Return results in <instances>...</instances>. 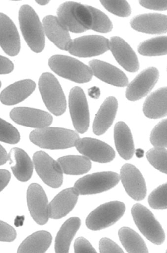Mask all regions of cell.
Wrapping results in <instances>:
<instances>
[{"label":"cell","instance_id":"6","mask_svg":"<svg viewBox=\"0 0 167 253\" xmlns=\"http://www.w3.org/2000/svg\"><path fill=\"white\" fill-rule=\"evenodd\" d=\"M125 211V205L120 201L103 204L87 217L86 224L90 230L97 231L108 227L117 222Z\"/></svg>","mask_w":167,"mask_h":253},{"label":"cell","instance_id":"15","mask_svg":"<svg viewBox=\"0 0 167 253\" xmlns=\"http://www.w3.org/2000/svg\"><path fill=\"white\" fill-rule=\"evenodd\" d=\"M120 179L128 195L136 201L143 200L146 195V186L139 170L133 165L126 164L121 169Z\"/></svg>","mask_w":167,"mask_h":253},{"label":"cell","instance_id":"1","mask_svg":"<svg viewBox=\"0 0 167 253\" xmlns=\"http://www.w3.org/2000/svg\"><path fill=\"white\" fill-rule=\"evenodd\" d=\"M80 139L75 132L61 128L37 129L30 135V141L37 146L46 149L61 150L75 146Z\"/></svg>","mask_w":167,"mask_h":253},{"label":"cell","instance_id":"43","mask_svg":"<svg viewBox=\"0 0 167 253\" xmlns=\"http://www.w3.org/2000/svg\"><path fill=\"white\" fill-rule=\"evenodd\" d=\"M14 69V65L8 58L0 55V74H7Z\"/></svg>","mask_w":167,"mask_h":253},{"label":"cell","instance_id":"21","mask_svg":"<svg viewBox=\"0 0 167 253\" xmlns=\"http://www.w3.org/2000/svg\"><path fill=\"white\" fill-rule=\"evenodd\" d=\"M43 27L48 38L59 49L69 50L72 40L69 31L57 17L48 16L43 20Z\"/></svg>","mask_w":167,"mask_h":253},{"label":"cell","instance_id":"7","mask_svg":"<svg viewBox=\"0 0 167 253\" xmlns=\"http://www.w3.org/2000/svg\"><path fill=\"white\" fill-rule=\"evenodd\" d=\"M131 213L136 226L148 240L156 245H161L164 242V231L146 207L140 204H136L131 209Z\"/></svg>","mask_w":167,"mask_h":253},{"label":"cell","instance_id":"36","mask_svg":"<svg viewBox=\"0 0 167 253\" xmlns=\"http://www.w3.org/2000/svg\"><path fill=\"white\" fill-rule=\"evenodd\" d=\"M100 3L108 11L118 17H127L131 13L130 6L126 1H101Z\"/></svg>","mask_w":167,"mask_h":253},{"label":"cell","instance_id":"30","mask_svg":"<svg viewBox=\"0 0 167 253\" xmlns=\"http://www.w3.org/2000/svg\"><path fill=\"white\" fill-rule=\"evenodd\" d=\"M63 173L80 175L88 173L92 167L90 160L85 156H67L57 161Z\"/></svg>","mask_w":167,"mask_h":253},{"label":"cell","instance_id":"35","mask_svg":"<svg viewBox=\"0 0 167 253\" xmlns=\"http://www.w3.org/2000/svg\"><path fill=\"white\" fill-rule=\"evenodd\" d=\"M20 134L15 126L0 118V141L15 145L20 142Z\"/></svg>","mask_w":167,"mask_h":253},{"label":"cell","instance_id":"40","mask_svg":"<svg viewBox=\"0 0 167 253\" xmlns=\"http://www.w3.org/2000/svg\"><path fill=\"white\" fill-rule=\"evenodd\" d=\"M99 250L101 253H123L124 251L116 243L107 238H102L99 242Z\"/></svg>","mask_w":167,"mask_h":253},{"label":"cell","instance_id":"24","mask_svg":"<svg viewBox=\"0 0 167 253\" xmlns=\"http://www.w3.org/2000/svg\"><path fill=\"white\" fill-rule=\"evenodd\" d=\"M118 103L114 97L105 99L96 115L93 125L94 133L100 136L104 134L112 124L116 115Z\"/></svg>","mask_w":167,"mask_h":253},{"label":"cell","instance_id":"2","mask_svg":"<svg viewBox=\"0 0 167 253\" xmlns=\"http://www.w3.org/2000/svg\"><path fill=\"white\" fill-rule=\"evenodd\" d=\"M19 22L29 47L35 53L42 52L45 46V31L36 12L28 5L23 6L19 12Z\"/></svg>","mask_w":167,"mask_h":253},{"label":"cell","instance_id":"47","mask_svg":"<svg viewBox=\"0 0 167 253\" xmlns=\"http://www.w3.org/2000/svg\"><path fill=\"white\" fill-rule=\"evenodd\" d=\"M50 2L49 1H47V0H41V1H37L36 3L40 5L41 6H45L47 5Z\"/></svg>","mask_w":167,"mask_h":253},{"label":"cell","instance_id":"4","mask_svg":"<svg viewBox=\"0 0 167 253\" xmlns=\"http://www.w3.org/2000/svg\"><path fill=\"white\" fill-rule=\"evenodd\" d=\"M49 66L59 76L78 83H85L91 80V68L72 57L57 55L51 57Z\"/></svg>","mask_w":167,"mask_h":253},{"label":"cell","instance_id":"8","mask_svg":"<svg viewBox=\"0 0 167 253\" xmlns=\"http://www.w3.org/2000/svg\"><path fill=\"white\" fill-rule=\"evenodd\" d=\"M119 175L113 172H103L85 176L78 180L74 185L79 195H86L107 191L117 185Z\"/></svg>","mask_w":167,"mask_h":253},{"label":"cell","instance_id":"31","mask_svg":"<svg viewBox=\"0 0 167 253\" xmlns=\"http://www.w3.org/2000/svg\"><path fill=\"white\" fill-rule=\"evenodd\" d=\"M120 241L128 253H146L148 252L146 244L141 237L133 229L124 227L118 232Z\"/></svg>","mask_w":167,"mask_h":253},{"label":"cell","instance_id":"25","mask_svg":"<svg viewBox=\"0 0 167 253\" xmlns=\"http://www.w3.org/2000/svg\"><path fill=\"white\" fill-rule=\"evenodd\" d=\"M9 158L12 170L16 178L23 182L28 181L33 175L34 165L27 153L21 149L15 148L11 150Z\"/></svg>","mask_w":167,"mask_h":253},{"label":"cell","instance_id":"34","mask_svg":"<svg viewBox=\"0 0 167 253\" xmlns=\"http://www.w3.org/2000/svg\"><path fill=\"white\" fill-rule=\"evenodd\" d=\"M167 150L166 148L155 147L146 153L150 164L162 173L167 174Z\"/></svg>","mask_w":167,"mask_h":253},{"label":"cell","instance_id":"28","mask_svg":"<svg viewBox=\"0 0 167 253\" xmlns=\"http://www.w3.org/2000/svg\"><path fill=\"white\" fill-rule=\"evenodd\" d=\"M52 236L46 231H39L28 237L18 250L20 253H43L50 246Z\"/></svg>","mask_w":167,"mask_h":253},{"label":"cell","instance_id":"19","mask_svg":"<svg viewBox=\"0 0 167 253\" xmlns=\"http://www.w3.org/2000/svg\"><path fill=\"white\" fill-rule=\"evenodd\" d=\"M93 75L111 85L125 87L128 85V80L126 75L117 67L104 61L98 60L89 62Z\"/></svg>","mask_w":167,"mask_h":253},{"label":"cell","instance_id":"10","mask_svg":"<svg viewBox=\"0 0 167 253\" xmlns=\"http://www.w3.org/2000/svg\"><path fill=\"white\" fill-rule=\"evenodd\" d=\"M33 161L37 173L46 184L53 188L61 186L63 173L57 161L42 151L36 152Z\"/></svg>","mask_w":167,"mask_h":253},{"label":"cell","instance_id":"37","mask_svg":"<svg viewBox=\"0 0 167 253\" xmlns=\"http://www.w3.org/2000/svg\"><path fill=\"white\" fill-rule=\"evenodd\" d=\"M150 141L155 147L167 148V119L161 121L155 126Z\"/></svg>","mask_w":167,"mask_h":253},{"label":"cell","instance_id":"13","mask_svg":"<svg viewBox=\"0 0 167 253\" xmlns=\"http://www.w3.org/2000/svg\"><path fill=\"white\" fill-rule=\"evenodd\" d=\"M10 117L19 125L36 129L47 127L53 122V117L48 112L26 107L12 109Z\"/></svg>","mask_w":167,"mask_h":253},{"label":"cell","instance_id":"3","mask_svg":"<svg viewBox=\"0 0 167 253\" xmlns=\"http://www.w3.org/2000/svg\"><path fill=\"white\" fill-rule=\"evenodd\" d=\"M58 19L70 32L82 33L91 30L92 17L86 5L69 2L57 10Z\"/></svg>","mask_w":167,"mask_h":253},{"label":"cell","instance_id":"18","mask_svg":"<svg viewBox=\"0 0 167 253\" xmlns=\"http://www.w3.org/2000/svg\"><path fill=\"white\" fill-rule=\"evenodd\" d=\"M110 50L118 63L129 72H137L139 68L138 58L130 46L119 37L110 41Z\"/></svg>","mask_w":167,"mask_h":253},{"label":"cell","instance_id":"46","mask_svg":"<svg viewBox=\"0 0 167 253\" xmlns=\"http://www.w3.org/2000/svg\"><path fill=\"white\" fill-rule=\"evenodd\" d=\"M91 91H90L89 94L91 97L93 98H98L100 95V92L99 89L97 88H93L91 89Z\"/></svg>","mask_w":167,"mask_h":253},{"label":"cell","instance_id":"26","mask_svg":"<svg viewBox=\"0 0 167 253\" xmlns=\"http://www.w3.org/2000/svg\"><path fill=\"white\" fill-rule=\"evenodd\" d=\"M114 141L119 155L125 160L131 159L134 154V145L130 130L125 123L119 122L115 125Z\"/></svg>","mask_w":167,"mask_h":253},{"label":"cell","instance_id":"17","mask_svg":"<svg viewBox=\"0 0 167 253\" xmlns=\"http://www.w3.org/2000/svg\"><path fill=\"white\" fill-rule=\"evenodd\" d=\"M0 46L10 56L18 55L21 41L17 28L7 15L0 13Z\"/></svg>","mask_w":167,"mask_h":253},{"label":"cell","instance_id":"33","mask_svg":"<svg viewBox=\"0 0 167 253\" xmlns=\"http://www.w3.org/2000/svg\"><path fill=\"white\" fill-rule=\"evenodd\" d=\"M92 17L91 30L101 33L110 32L113 25L109 18L101 11L92 7L87 6Z\"/></svg>","mask_w":167,"mask_h":253},{"label":"cell","instance_id":"42","mask_svg":"<svg viewBox=\"0 0 167 253\" xmlns=\"http://www.w3.org/2000/svg\"><path fill=\"white\" fill-rule=\"evenodd\" d=\"M139 4L143 7L156 11H166L167 1H140Z\"/></svg>","mask_w":167,"mask_h":253},{"label":"cell","instance_id":"14","mask_svg":"<svg viewBox=\"0 0 167 253\" xmlns=\"http://www.w3.org/2000/svg\"><path fill=\"white\" fill-rule=\"evenodd\" d=\"M75 147L80 153L96 162L109 163L115 157V151L110 146L95 139H79Z\"/></svg>","mask_w":167,"mask_h":253},{"label":"cell","instance_id":"29","mask_svg":"<svg viewBox=\"0 0 167 253\" xmlns=\"http://www.w3.org/2000/svg\"><path fill=\"white\" fill-rule=\"evenodd\" d=\"M81 221L78 217L68 219L57 233L55 249L56 253H68L71 242L80 227Z\"/></svg>","mask_w":167,"mask_h":253},{"label":"cell","instance_id":"45","mask_svg":"<svg viewBox=\"0 0 167 253\" xmlns=\"http://www.w3.org/2000/svg\"><path fill=\"white\" fill-rule=\"evenodd\" d=\"M9 160V154L5 148L0 144V166L5 164Z\"/></svg>","mask_w":167,"mask_h":253},{"label":"cell","instance_id":"39","mask_svg":"<svg viewBox=\"0 0 167 253\" xmlns=\"http://www.w3.org/2000/svg\"><path fill=\"white\" fill-rule=\"evenodd\" d=\"M17 235L14 227L0 220V241L12 242L16 238Z\"/></svg>","mask_w":167,"mask_h":253},{"label":"cell","instance_id":"27","mask_svg":"<svg viewBox=\"0 0 167 253\" xmlns=\"http://www.w3.org/2000/svg\"><path fill=\"white\" fill-rule=\"evenodd\" d=\"M143 111L147 117L151 119H157L166 116V87L158 89L147 98L143 105Z\"/></svg>","mask_w":167,"mask_h":253},{"label":"cell","instance_id":"23","mask_svg":"<svg viewBox=\"0 0 167 253\" xmlns=\"http://www.w3.org/2000/svg\"><path fill=\"white\" fill-rule=\"evenodd\" d=\"M130 25L139 32L162 34L167 32V16L159 14L140 15L133 18Z\"/></svg>","mask_w":167,"mask_h":253},{"label":"cell","instance_id":"16","mask_svg":"<svg viewBox=\"0 0 167 253\" xmlns=\"http://www.w3.org/2000/svg\"><path fill=\"white\" fill-rule=\"evenodd\" d=\"M159 76L158 70L149 67L141 72L128 85L126 97L135 101L147 95L157 83Z\"/></svg>","mask_w":167,"mask_h":253},{"label":"cell","instance_id":"44","mask_svg":"<svg viewBox=\"0 0 167 253\" xmlns=\"http://www.w3.org/2000/svg\"><path fill=\"white\" fill-rule=\"evenodd\" d=\"M11 179L10 172L5 169H0V192L8 185Z\"/></svg>","mask_w":167,"mask_h":253},{"label":"cell","instance_id":"12","mask_svg":"<svg viewBox=\"0 0 167 253\" xmlns=\"http://www.w3.org/2000/svg\"><path fill=\"white\" fill-rule=\"evenodd\" d=\"M27 201L31 215L39 225H43L49 220L48 200L47 195L40 185L33 183L27 191Z\"/></svg>","mask_w":167,"mask_h":253},{"label":"cell","instance_id":"22","mask_svg":"<svg viewBox=\"0 0 167 253\" xmlns=\"http://www.w3.org/2000/svg\"><path fill=\"white\" fill-rule=\"evenodd\" d=\"M36 87L35 82L31 79L17 82L5 88L0 95V99L6 105L18 104L30 96Z\"/></svg>","mask_w":167,"mask_h":253},{"label":"cell","instance_id":"48","mask_svg":"<svg viewBox=\"0 0 167 253\" xmlns=\"http://www.w3.org/2000/svg\"><path fill=\"white\" fill-rule=\"evenodd\" d=\"M1 86H2V82L1 81H0V88H1Z\"/></svg>","mask_w":167,"mask_h":253},{"label":"cell","instance_id":"38","mask_svg":"<svg viewBox=\"0 0 167 253\" xmlns=\"http://www.w3.org/2000/svg\"><path fill=\"white\" fill-rule=\"evenodd\" d=\"M148 203L154 209H167V183L159 186L150 194Z\"/></svg>","mask_w":167,"mask_h":253},{"label":"cell","instance_id":"5","mask_svg":"<svg viewBox=\"0 0 167 253\" xmlns=\"http://www.w3.org/2000/svg\"><path fill=\"white\" fill-rule=\"evenodd\" d=\"M39 89L48 109L56 116L66 111L67 102L61 86L57 79L50 73H44L39 82Z\"/></svg>","mask_w":167,"mask_h":253},{"label":"cell","instance_id":"11","mask_svg":"<svg viewBox=\"0 0 167 253\" xmlns=\"http://www.w3.org/2000/svg\"><path fill=\"white\" fill-rule=\"evenodd\" d=\"M110 41L100 36H86L74 39L68 52L72 55L88 58L99 56L110 50Z\"/></svg>","mask_w":167,"mask_h":253},{"label":"cell","instance_id":"20","mask_svg":"<svg viewBox=\"0 0 167 253\" xmlns=\"http://www.w3.org/2000/svg\"><path fill=\"white\" fill-rule=\"evenodd\" d=\"M79 195L75 188H68L59 193L48 205L49 218L59 219L66 216L74 209Z\"/></svg>","mask_w":167,"mask_h":253},{"label":"cell","instance_id":"41","mask_svg":"<svg viewBox=\"0 0 167 253\" xmlns=\"http://www.w3.org/2000/svg\"><path fill=\"white\" fill-rule=\"evenodd\" d=\"M75 252L76 253H96L95 249L91 243L84 237H79L74 243Z\"/></svg>","mask_w":167,"mask_h":253},{"label":"cell","instance_id":"32","mask_svg":"<svg viewBox=\"0 0 167 253\" xmlns=\"http://www.w3.org/2000/svg\"><path fill=\"white\" fill-rule=\"evenodd\" d=\"M138 51L144 56L166 55L167 53V37L161 36L145 41L139 45Z\"/></svg>","mask_w":167,"mask_h":253},{"label":"cell","instance_id":"9","mask_svg":"<svg viewBox=\"0 0 167 253\" xmlns=\"http://www.w3.org/2000/svg\"><path fill=\"white\" fill-rule=\"evenodd\" d=\"M69 109L76 130L80 134L86 132L90 124V114L86 95L79 87L72 88L69 94Z\"/></svg>","mask_w":167,"mask_h":253}]
</instances>
